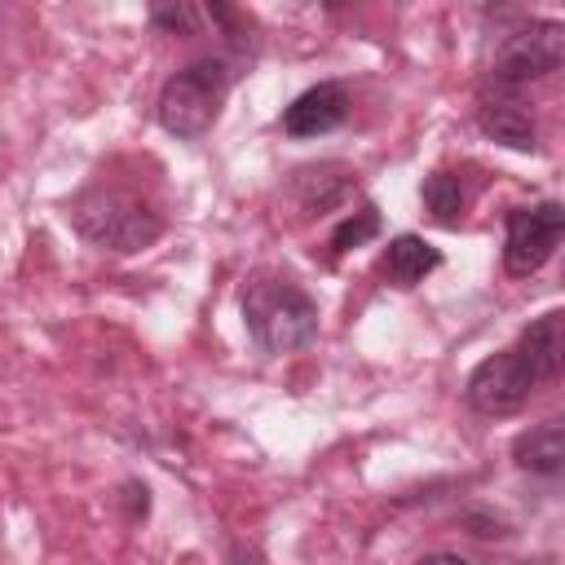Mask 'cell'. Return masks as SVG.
<instances>
[{
  "mask_svg": "<svg viewBox=\"0 0 565 565\" xmlns=\"http://www.w3.org/2000/svg\"><path fill=\"white\" fill-rule=\"evenodd\" d=\"M459 521H463L477 539H503V534H508V525H503L499 516H486V512H463Z\"/></svg>",
  "mask_w": 565,
  "mask_h": 565,
  "instance_id": "obj_16",
  "label": "cell"
},
{
  "mask_svg": "<svg viewBox=\"0 0 565 565\" xmlns=\"http://www.w3.org/2000/svg\"><path fill=\"white\" fill-rule=\"evenodd\" d=\"M230 84H234V71L225 57H199L185 71L168 75V84L159 88V102H154L163 132H172L181 141H199L216 124V115L230 97Z\"/></svg>",
  "mask_w": 565,
  "mask_h": 565,
  "instance_id": "obj_2",
  "label": "cell"
},
{
  "mask_svg": "<svg viewBox=\"0 0 565 565\" xmlns=\"http://www.w3.org/2000/svg\"><path fill=\"white\" fill-rule=\"evenodd\" d=\"M415 565H472V561L459 556V552H428V556H419Z\"/></svg>",
  "mask_w": 565,
  "mask_h": 565,
  "instance_id": "obj_18",
  "label": "cell"
},
{
  "mask_svg": "<svg viewBox=\"0 0 565 565\" xmlns=\"http://www.w3.org/2000/svg\"><path fill=\"white\" fill-rule=\"evenodd\" d=\"M477 128L508 146V150H539V124L530 115V106L521 102V93H499V88H486L477 93Z\"/></svg>",
  "mask_w": 565,
  "mask_h": 565,
  "instance_id": "obj_7",
  "label": "cell"
},
{
  "mask_svg": "<svg viewBox=\"0 0 565 565\" xmlns=\"http://www.w3.org/2000/svg\"><path fill=\"white\" fill-rule=\"evenodd\" d=\"M512 459L530 477H561V468H565V424L556 415L543 419V424H530L512 441Z\"/></svg>",
  "mask_w": 565,
  "mask_h": 565,
  "instance_id": "obj_11",
  "label": "cell"
},
{
  "mask_svg": "<svg viewBox=\"0 0 565 565\" xmlns=\"http://www.w3.org/2000/svg\"><path fill=\"white\" fill-rule=\"evenodd\" d=\"M199 9L194 4H154L150 9V22L154 26H163V31H172V35H194L199 31Z\"/></svg>",
  "mask_w": 565,
  "mask_h": 565,
  "instance_id": "obj_15",
  "label": "cell"
},
{
  "mask_svg": "<svg viewBox=\"0 0 565 565\" xmlns=\"http://www.w3.org/2000/svg\"><path fill=\"white\" fill-rule=\"evenodd\" d=\"M565 62V26L556 18H534L516 31H508L494 44L490 71H486V88L499 93H525L534 79L556 75Z\"/></svg>",
  "mask_w": 565,
  "mask_h": 565,
  "instance_id": "obj_4",
  "label": "cell"
},
{
  "mask_svg": "<svg viewBox=\"0 0 565 565\" xmlns=\"http://www.w3.org/2000/svg\"><path fill=\"white\" fill-rule=\"evenodd\" d=\"M230 565H265V556L256 547H234L230 552Z\"/></svg>",
  "mask_w": 565,
  "mask_h": 565,
  "instance_id": "obj_19",
  "label": "cell"
},
{
  "mask_svg": "<svg viewBox=\"0 0 565 565\" xmlns=\"http://www.w3.org/2000/svg\"><path fill=\"white\" fill-rule=\"evenodd\" d=\"M358 190V172L344 163H309L291 177V194L305 216H327L344 207V199Z\"/></svg>",
  "mask_w": 565,
  "mask_h": 565,
  "instance_id": "obj_9",
  "label": "cell"
},
{
  "mask_svg": "<svg viewBox=\"0 0 565 565\" xmlns=\"http://www.w3.org/2000/svg\"><path fill=\"white\" fill-rule=\"evenodd\" d=\"M124 503H128V521H141L150 512V490L141 481H128L124 486Z\"/></svg>",
  "mask_w": 565,
  "mask_h": 565,
  "instance_id": "obj_17",
  "label": "cell"
},
{
  "mask_svg": "<svg viewBox=\"0 0 565 565\" xmlns=\"http://www.w3.org/2000/svg\"><path fill=\"white\" fill-rule=\"evenodd\" d=\"M561 234H565V207L556 199H543V203H530V207H512L508 225H503V269L512 278L539 274L556 256Z\"/></svg>",
  "mask_w": 565,
  "mask_h": 565,
  "instance_id": "obj_5",
  "label": "cell"
},
{
  "mask_svg": "<svg viewBox=\"0 0 565 565\" xmlns=\"http://www.w3.org/2000/svg\"><path fill=\"white\" fill-rule=\"evenodd\" d=\"M243 327L260 353H296L318 340V305L282 274H252L243 287Z\"/></svg>",
  "mask_w": 565,
  "mask_h": 565,
  "instance_id": "obj_1",
  "label": "cell"
},
{
  "mask_svg": "<svg viewBox=\"0 0 565 565\" xmlns=\"http://www.w3.org/2000/svg\"><path fill=\"white\" fill-rule=\"evenodd\" d=\"M349 119V93L335 79H322L305 88L287 110H282V132L287 137H322Z\"/></svg>",
  "mask_w": 565,
  "mask_h": 565,
  "instance_id": "obj_8",
  "label": "cell"
},
{
  "mask_svg": "<svg viewBox=\"0 0 565 565\" xmlns=\"http://www.w3.org/2000/svg\"><path fill=\"white\" fill-rule=\"evenodd\" d=\"M375 234H380V207H375V203H362L358 212H344V216L335 221V230H331V252L344 256V252H353V247H366Z\"/></svg>",
  "mask_w": 565,
  "mask_h": 565,
  "instance_id": "obj_14",
  "label": "cell"
},
{
  "mask_svg": "<svg viewBox=\"0 0 565 565\" xmlns=\"http://www.w3.org/2000/svg\"><path fill=\"white\" fill-rule=\"evenodd\" d=\"M419 199H424V207L433 212V221H441V225H459V216H463V181L455 177V172H433V177H424V185H419Z\"/></svg>",
  "mask_w": 565,
  "mask_h": 565,
  "instance_id": "obj_13",
  "label": "cell"
},
{
  "mask_svg": "<svg viewBox=\"0 0 565 565\" xmlns=\"http://www.w3.org/2000/svg\"><path fill=\"white\" fill-rule=\"evenodd\" d=\"M441 265V252L419 234H397L384 247V274L393 287H415Z\"/></svg>",
  "mask_w": 565,
  "mask_h": 565,
  "instance_id": "obj_12",
  "label": "cell"
},
{
  "mask_svg": "<svg viewBox=\"0 0 565 565\" xmlns=\"http://www.w3.org/2000/svg\"><path fill=\"white\" fill-rule=\"evenodd\" d=\"M539 393V380L530 375L525 358L516 349H503V353H490L472 366L468 384H463V397L477 415H490V419H503V415H516L530 397Z\"/></svg>",
  "mask_w": 565,
  "mask_h": 565,
  "instance_id": "obj_6",
  "label": "cell"
},
{
  "mask_svg": "<svg viewBox=\"0 0 565 565\" xmlns=\"http://www.w3.org/2000/svg\"><path fill=\"white\" fill-rule=\"evenodd\" d=\"M71 221L93 247L119 252V256L146 252L163 234V216L154 207H146L141 199L119 194V190H88L84 199H75Z\"/></svg>",
  "mask_w": 565,
  "mask_h": 565,
  "instance_id": "obj_3",
  "label": "cell"
},
{
  "mask_svg": "<svg viewBox=\"0 0 565 565\" xmlns=\"http://www.w3.org/2000/svg\"><path fill=\"white\" fill-rule=\"evenodd\" d=\"M512 349L525 358V366H530V375L539 380V388L552 384V380L561 375V366H565V313H561V309H547L543 318H534V322L516 335Z\"/></svg>",
  "mask_w": 565,
  "mask_h": 565,
  "instance_id": "obj_10",
  "label": "cell"
}]
</instances>
